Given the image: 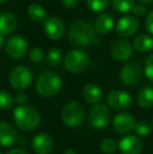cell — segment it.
<instances>
[{
    "mask_svg": "<svg viewBox=\"0 0 153 154\" xmlns=\"http://www.w3.org/2000/svg\"><path fill=\"white\" fill-rule=\"evenodd\" d=\"M146 27H147V31L153 35V11L148 14L146 19Z\"/></svg>",
    "mask_w": 153,
    "mask_h": 154,
    "instance_id": "34",
    "label": "cell"
},
{
    "mask_svg": "<svg viewBox=\"0 0 153 154\" xmlns=\"http://www.w3.org/2000/svg\"><path fill=\"white\" fill-rule=\"evenodd\" d=\"M100 150L105 154H115L118 150V142L112 137H106L100 142Z\"/></svg>",
    "mask_w": 153,
    "mask_h": 154,
    "instance_id": "24",
    "label": "cell"
},
{
    "mask_svg": "<svg viewBox=\"0 0 153 154\" xmlns=\"http://www.w3.org/2000/svg\"><path fill=\"white\" fill-rule=\"evenodd\" d=\"M61 3L65 8L72 10V8H75L77 6L78 0H61Z\"/></svg>",
    "mask_w": 153,
    "mask_h": 154,
    "instance_id": "35",
    "label": "cell"
},
{
    "mask_svg": "<svg viewBox=\"0 0 153 154\" xmlns=\"http://www.w3.org/2000/svg\"><path fill=\"white\" fill-rule=\"evenodd\" d=\"M17 143H18V144L21 146V148H22L23 146H25V145L27 144V140L24 137V136H19L18 140H17Z\"/></svg>",
    "mask_w": 153,
    "mask_h": 154,
    "instance_id": "37",
    "label": "cell"
},
{
    "mask_svg": "<svg viewBox=\"0 0 153 154\" xmlns=\"http://www.w3.org/2000/svg\"><path fill=\"white\" fill-rule=\"evenodd\" d=\"M139 29V22L134 16H125L118 20L116 32L122 37L133 36Z\"/></svg>",
    "mask_w": 153,
    "mask_h": 154,
    "instance_id": "16",
    "label": "cell"
},
{
    "mask_svg": "<svg viewBox=\"0 0 153 154\" xmlns=\"http://www.w3.org/2000/svg\"><path fill=\"white\" fill-rule=\"evenodd\" d=\"M89 10L93 12H103L108 8L109 0H87L86 1Z\"/></svg>",
    "mask_w": 153,
    "mask_h": 154,
    "instance_id": "29",
    "label": "cell"
},
{
    "mask_svg": "<svg viewBox=\"0 0 153 154\" xmlns=\"http://www.w3.org/2000/svg\"><path fill=\"white\" fill-rule=\"evenodd\" d=\"M82 94H83V99L85 100L86 103L92 106L100 103L103 97L102 89L99 87V85L94 83L86 84L82 90Z\"/></svg>",
    "mask_w": 153,
    "mask_h": 154,
    "instance_id": "18",
    "label": "cell"
},
{
    "mask_svg": "<svg viewBox=\"0 0 153 154\" xmlns=\"http://www.w3.org/2000/svg\"><path fill=\"white\" fill-rule=\"evenodd\" d=\"M32 150L35 154H50L54 150V138L48 133L41 132L32 138Z\"/></svg>",
    "mask_w": 153,
    "mask_h": 154,
    "instance_id": "12",
    "label": "cell"
},
{
    "mask_svg": "<svg viewBox=\"0 0 153 154\" xmlns=\"http://www.w3.org/2000/svg\"><path fill=\"white\" fill-rule=\"evenodd\" d=\"M17 130L12 124L8 122H0V146L8 148L15 145L18 140Z\"/></svg>",
    "mask_w": 153,
    "mask_h": 154,
    "instance_id": "17",
    "label": "cell"
},
{
    "mask_svg": "<svg viewBox=\"0 0 153 154\" xmlns=\"http://www.w3.org/2000/svg\"><path fill=\"white\" fill-rule=\"evenodd\" d=\"M133 47L139 53H148L153 49V39L147 35H139L133 40Z\"/></svg>",
    "mask_w": 153,
    "mask_h": 154,
    "instance_id": "22",
    "label": "cell"
},
{
    "mask_svg": "<svg viewBox=\"0 0 153 154\" xmlns=\"http://www.w3.org/2000/svg\"><path fill=\"white\" fill-rule=\"evenodd\" d=\"M120 78L124 85L134 87L139 85L143 79V69L136 62L127 63L121 68Z\"/></svg>",
    "mask_w": 153,
    "mask_h": 154,
    "instance_id": "8",
    "label": "cell"
},
{
    "mask_svg": "<svg viewBox=\"0 0 153 154\" xmlns=\"http://www.w3.org/2000/svg\"><path fill=\"white\" fill-rule=\"evenodd\" d=\"M144 73H145L146 78L153 83V54L148 56L146 59L145 66H144Z\"/></svg>",
    "mask_w": 153,
    "mask_h": 154,
    "instance_id": "30",
    "label": "cell"
},
{
    "mask_svg": "<svg viewBox=\"0 0 153 154\" xmlns=\"http://www.w3.org/2000/svg\"><path fill=\"white\" fill-rule=\"evenodd\" d=\"M137 1L139 2L141 4H148V3H151V2L153 1V0H137Z\"/></svg>",
    "mask_w": 153,
    "mask_h": 154,
    "instance_id": "39",
    "label": "cell"
},
{
    "mask_svg": "<svg viewBox=\"0 0 153 154\" xmlns=\"http://www.w3.org/2000/svg\"><path fill=\"white\" fill-rule=\"evenodd\" d=\"M4 1H5V0H0V4H1V3H3Z\"/></svg>",
    "mask_w": 153,
    "mask_h": 154,
    "instance_id": "42",
    "label": "cell"
},
{
    "mask_svg": "<svg viewBox=\"0 0 153 154\" xmlns=\"http://www.w3.org/2000/svg\"><path fill=\"white\" fill-rule=\"evenodd\" d=\"M44 58V53L40 47H34L29 53V59L34 63H40Z\"/></svg>",
    "mask_w": 153,
    "mask_h": 154,
    "instance_id": "31",
    "label": "cell"
},
{
    "mask_svg": "<svg viewBox=\"0 0 153 154\" xmlns=\"http://www.w3.org/2000/svg\"><path fill=\"white\" fill-rule=\"evenodd\" d=\"M6 154H29L25 149L21 148V147H18V148H13L11 149L8 152H6Z\"/></svg>",
    "mask_w": 153,
    "mask_h": 154,
    "instance_id": "36",
    "label": "cell"
},
{
    "mask_svg": "<svg viewBox=\"0 0 153 154\" xmlns=\"http://www.w3.org/2000/svg\"><path fill=\"white\" fill-rule=\"evenodd\" d=\"M18 21L14 14L10 12L0 13V35H10L17 29Z\"/></svg>",
    "mask_w": 153,
    "mask_h": 154,
    "instance_id": "19",
    "label": "cell"
},
{
    "mask_svg": "<svg viewBox=\"0 0 153 154\" xmlns=\"http://www.w3.org/2000/svg\"><path fill=\"white\" fill-rule=\"evenodd\" d=\"M27 15L33 21L36 22H41L43 19L46 17V11L41 4L38 3H32L31 5L27 8Z\"/></svg>",
    "mask_w": 153,
    "mask_h": 154,
    "instance_id": "23",
    "label": "cell"
},
{
    "mask_svg": "<svg viewBox=\"0 0 153 154\" xmlns=\"http://www.w3.org/2000/svg\"><path fill=\"white\" fill-rule=\"evenodd\" d=\"M133 47L130 42L124 39L116 40L111 46V55L118 62H125L132 57Z\"/></svg>",
    "mask_w": 153,
    "mask_h": 154,
    "instance_id": "15",
    "label": "cell"
},
{
    "mask_svg": "<svg viewBox=\"0 0 153 154\" xmlns=\"http://www.w3.org/2000/svg\"><path fill=\"white\" fill-rule=\"evenodd\" d=\"M132 12H133L134 17H143L144 15L146 14V8L143 4L137 3V4H134V6L132 8Z\"/></svg>",
    "mask_w": 153,
    "mask_h": 154,
    "instance_id": "33",
    "label": "cell"
},
{
    "mask_svg": "<svg viewBox=\"0 0 153 154\" xmlns=\"http://www.w3.org/2000/svg\"><path fill=\"white\" fill-rule=\"evenodd\" d=\"M68 38L70 42L77 46H87L96 40L93 27L84 21H74L70 24Z\"/></svg>",
    "mask_w": 153,
    "mask_h": 154,
    "instance_id": "3",
    "label": "cell"
},
{
    "mask_svg": "<svg viewBox=\"0 0 153 154\" xmlns=\"http://www.w3.org/2000/svg\"><path fill=\"white\" fill-rule=\"evenodd\" d=\"M111 121L110 108L106 104L99 103L93 105L88 113V124L94 130H103Z\"/></svg>",
    "mask_w": 153,
    "mask_h": 154,
    "instance_id": "5",
    "label": "cell"
},
{
    "mask_svg": "<svg viewBox=\"0 0 153 154\" xmlns=\"http://www.w3.org/2000/svg\"><path fill=\"white\" fill-rule=\"evenodd\" d=\"M63 82L61 78L54 71L46 70L40 73L36 81V90L40 97L49 99L57 94L62 89Z\"/></svg>",
    "mask_w": 153,
    "mask_h": 154,
    "instance_id": "2",
    "label": "cell"
},
{
    "mask_svg": "<svg viewBox=\"0 0 153 154\" xmlns=\"http://www.w3.org/2000/svg\"><path fill=\"white\" fill-rule=\"evenodd\" d=\"M15 103H17V106H21V105H26V102L29 100L26 93H24L23 91H19L16 95L14 97Z\"/></svg>",
    "mask_w": 153,
    "mask_h": 154,
    "instance_id": "32",
    "label": "cell"
},
{
    "mask_svg": "<svg viewBox=\"0 0 153 154\" xmlns=\"http://www.w3.org/2000/svg\"><path fill=\"white\" fill-rule=\"evenodd\" d=\"M8 82L14 89L23 91L31 86L33 82V73L26 66H16L11 71Z\"/></svg>",
    "mask_w": 153,
    "mask_h": 154,
    "instance_id": "6",
    "label": "cell"
},
{
    "mask_svg": "<svg viewBox=\"0 0 153 154\" xmlns=\"http://www.w3.org/2000/svg\"><path fill=\"white\" fill-rule=\"evenodd\" d=\"M62 59V54L59 48L54 47L47 54V62L51 67H57Z\"/></svg>",
    "mask_w": 153,
    "mask_h": 154,
    "instance_id": "28",
    "label": "cell"
},
{
    "mask_svg": "<svg viewBox=\"0 0 153 154\" xmlns=\"http://www.w3.org/2000/svg\"><path fill=\"white\" fill-rule=\"evenodd\" d=\"M113 25H115V20L112 16L109 14H102L96 18V31L99 34L106 35L113 29Z\"/></svg>",
    "mask_w": 153,
    "mask_h": 154,
    "instance_id": "21",
    "label": "cell"
},
{
    "mask_svg": "<svg viewBox=\"0 0 153 154\" xmlns=\"http://www.w3.org/2000/svg\"><path fill=\"white\" fill-rule=\"evenodd\" d=\"M134 131L135 135L139 136V138H145L151 133L152 131V128L151 125L145 120H141V121H137L136 124H135V127L133 129Z\"/></svg>",
    "mask_w": 153,
    "mask_h": 154,
    "instance_id": "25",
    "label": "cell"
},
{
    "mask_svg": "<svg viewBox=\"0 0 153 154\" xmlns=\"http://www.w3.org/2000/svg\"><path fill=\"white\" fill-rule=\"evenodd\" d=\"M13 120L17 127L25 132H32L39 127L41 116L35 107L31 105L16 106L13 111Z\"/></svg>",
    "mask_w": 153,
    "mask_h": 154,
    "instance_id": "1",
    "label": "cell"
},
{
    "mask_svg": "<svg viewBox=\"0 0 153 154\" xmlns=\"http://www.w3.org/2000/svg\"><path fill=\"white\" fill-rule=\"evenodd\" d=\"M135 118L133 114L129 112H118L112 119V127L113 130L118 134H129L133 131L135 127Z\"/></svg>",
    "mask_w": 153,
    "mask_h": 154,
    "instance_id": "10",
    "label": "cell"
},
{
    "mask_svg": "<svg viewBox=\"0 0 153 154\" xmlns=\"http://www.w3.org/2000/svg\"><path fill=\"white\" fill-rule=\"evenodd\" d=\"M113 8L118 13H128L134 6V0H112Z\"/></svg>",
    "mask_w": 153,
    "mask_h": 154,
    "instance_id": "27",
    "label": "cell"
},
{
    "mask_svg": "<svg viewBox=\"0 0 153 154\" xmlns=\"http://www.w3.org/2000/svg\"><path fill=\"white\" fill-rule=\"evenodd\" d=\"M106 103L110 109L123 111L129 108L132 104V97L130 93L122 89H115L107 94Z\"/></svg>",
    "mask_w": 153,
    "mask_h": 154,
    "instance_id": "9",
    "label": "cell"
},
{
    "mask_svg": "<svg viewBox=\"0 0 153 154\" xmlns=\"http://www.w3.org/2000/svg\"><path fill=\"white\" fill-rule=\"evenodd\" d=\"M0 154H1V152H0Z\"/></svg>",
    "mask_w": 153,
    "mask_h": 154,
    "instance_id": "43",
    "label": "cell"
},
{
    "mask_svg": "<svg viewBox=\"0 0 153 154\" xmlns=\"http://www.w3.org/2000/svg\"><path fill=\"white\" fill-rule=\"evenodd\" d=\"M63 154H77V152L74 150V149H66Z\"/></svg>",
    "mask_w": 153,
    "mask_h": 154,
    "instance_id": "38",
    "label": "cell"
},
{
    "mask_svg": "<svg viewBox=\"0 0 153 154\" xmlns=\"http://www.w3.org/2000/svg\"><path fill=\"white\" fill-rule=\"evenodd\" d=\"M136 103L142 109H150L153 106V87L143 86L136 94Z\"/></svg>",
    "mask_w": 153,
    "mask_h": 154,
    "instance_id": "20",
    "label": "cell"
},
{
    "mask_svg": "<svg viewBox=\"0 0 153 154\" xmlns=\"http://www.w3.org/2000/svg\"><path fill=\"white\" fill-rule=\"evenodd\" d=\"M61 119L64 125L67 127H79L85 120V108L79 101L68 102L62 108Z\"/></svg>",
    "mask_w": 153,
    "mask_h": 154,
    "instance_id": "4",
    "label": "cell"
},
{
    "mask_svg": "<svg viewBox=\"0 0 153 154\" xmlns=\"http://www.w3.org/2000/svg\"><path fill=\"white\" fill-rule=\"evenodd\" d=\"M15 100L12 93L8 90L0 89V110H10L14 106Z\"/></svg>",
    "mask_w": 153,
    "mask_h": 154,
    "instance_id": "26",
    "label": "cell"
},
{
    "mask_svg": "<svg viewBox=\"0 0 153 154\" xmlns=\"http://www.w3.org/2000/svg\"><path fill=\"white\" fill-rule=\"evenodd\" d=\"M150 125H151V128L153 129V118L151 119V122H150Z\"/></svg>",
    "mask_w": 153,
    "mask_h": 154,
    "instance_id": "41",
    "label": "cell"
},
{
    "mask_svg": "<svg viewBox=\"0 0 153 154\" xmlns=\"http://www.w3.org/2000/svg\"><path fill=\"white\" fill-rule=\"evenodd\" d=\"M27 51V42L20 36H13L6 41L5 51L12 59H22Z\"/></svg>",
    "mask_w": 153,
    "mask_h": 154,
    "instance_id": "13",
    "label": "cell"
},
{
    "mask_svg": "<svg viewBox=\"0 0 153 154\" xmlns=\"http://www.w3.org/2000/svg\"><path fill=\"white\" fill-rule=\"evenodd\" d=\"M43 31L51 40H60L63 37L65 27L61 19L58 17H48L43 23Z\"/></svg>",
    "mask_w": 153,
    "mask_h": 154,
    "instance_id": "14",
    "label": "cell"
},
{
    "mask_svg": "<svg viewBox=\"0 0 153 154\" xmlns=\"http://www.w3.org/2000/svg\"><path fill=\"white\" fill-rule=\"evenodd\" d=\"M89 64V57L85 51L74 49L64 58V67L72 73H79L85 70Z\"/></svg>",
    "mask_w": 153,
    "mask_h": 154,
    "instance_id": "7",
    "label": "cell"
},
{
    "mask_svg": "<svg viewBox=\"0 0 153 154\" xmlns=\"http://www.w3.org/2000/svg\"><path fill=\"white\" fill-rule=\"evenodd\" d=\"M144 150V142L135 134H126L118 140L121 154H141Z\"/></svg>",
    "mask_w": 153,
    "mask_h": 154,
    "instance_id": "11",
    "label": "cell"
},
{
    "mask_svg": "<svg viewBox=\"0 0 153 154\" xmlns=\"http://www.w3.org/2000/svg\"><path fill=\"white\" fill-rule=\"evenodd\" d=\"M4 45V37L2 35H0V48Z\"/></svg>",
    "mask_w": 153,
    "mask_h": 154,
    "instance_id": "40",
    "label": "cell"
}]
</instances>
